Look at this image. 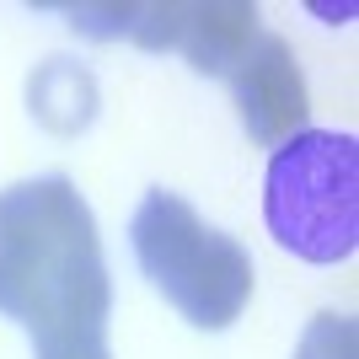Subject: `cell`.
Instances as JSON below:
<instances>
[{"instance_id": "6da1fadb", "label": "cell", "mask_w": 359, "mask_h": 359, "mask_svg": "<svg viewBox=\"0 0 359 359\" xmlns=\"http://www.w3.org/2000/svg\"><path fill=\"white\" fill-rule=\"evenodd\" d=\"M0 316L27 332L32 359H113V279L70 177L0 188Z\"/></svg>"}, {"instance_id": "7a4b0ae2", "label": "cell", "mask_w": 359, "mask_h": 359, "mask_svg": "<svg viewBox=\"0 0 359 359\" xmlns=\"http://www.w3.org/2000/svg\"><path fill=\"white\" fill-rule=\"evenodd\" d=\"M129 247H135L145 279L177 306L194 327L220 332L231 327L247 300H252V257L236 236L215 231L188 198L150 188L129 220Z\"/></svg>"}, {"instance_id": "3957f363", "label": "cell", "mask_w": 359, "mask_h": 359, "mask_svg": "<svg viewBox=\"0 0 359 359\" xmlns=\"http://www.w3.org/2000/svg\"><path fill=\"white\" fill-rule=\"evenodd\" d=\"M269 236L300 263H344L359 247V145L338 129H300L273 145L263 177Z\"/></svg>"}, {"instance_id": "277c9868", "label": "cell", "mask_w": 359, "mask_h": 359, "mask_svg": "<svg viewBox=\"0 0 359 359\" xmlns=\"http://www.w3.org/2000/svg\"><path fill=\"white\" fill-rule=\"evenodd\" d=\"M231 91H236L241 123L257 145H285L290 135L306 129V81H300V65L290 54L285 38L273 32H257V43L231 65Z\"/></svg>"}, {"instance_id": "5b68a950", "label": "cell", "mask_w": 359, "mask_h": 359, "mask_svg": "<svg viewBox=\"0 0 359 359\" xmlns=\"http://www.w3.org/2000/svg\"><path fill=\"white\" fill-rule=\"evenodd\" d=\"M161 16L166 27L156 32H140L150 48H182L198 70H215V75H231V65L257 43V6H241V0H225V6H166V11H150Z\"/></svg>"}, {"instance_id": "8992f818", "label": "cell", "mask_w": 359, "mask_h": 359, "mask_svg": "<svg viewBox=\"0 0 359 359\" xmlns=\"http://www.w3.org/2000/svg\"><path fill=\"white\" fill-rule=\"evenodd\" d=\"M91 107H97V86H91L86 70H75L70 60H54L43 75H32V113L60 129V135H75L91 123Z\"/></svg>"}, {"instance_id": "52a82bcc", "label": "cell", "mask_w": 359, "mask_h": 359, "mask_svg": "<svg viewBox=\"0 0 359 359\" xmlns=\"http://www.w3.org/2000/svg\"><path fill=\"white\" fill-rule=\"evenodd\" d=\"M295 359H354V316L322 311L311 327H306Z\"/></svg>"}]
</instances>
